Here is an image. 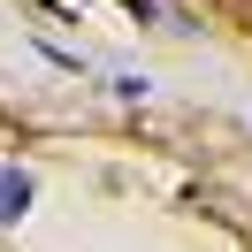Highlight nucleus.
<instances>
[{
	"mask_svg": "<svg viewBox=\"0 0 252 252\" xmlns=\"http://www.w3.org/2000/svg\"><path fill=\"white\" fill-rule=\"evenodd\" d=\"M23 206H31V176L0 168V221H23Z\"/></svg>",
	"mask_w": 252,
	"mask_h": 252,
	"instance_id": "f257e3e1",
	"label": "nucleus"
},
{
	"mask_svg": "<svg viewBox=\"0 0 252 252\" xmlns=\"http://www.w3.org/2000/svg\"><path fill=\"white\" fill-rule=\"evenodd\" d=\"M130 8H138V16H153V0H130Z\"/></svg>",
	"mask_w": 252,
	"mask_h": 252,
	"instance_id": "f03ea898",
	"label": "nucleus"
},
{
	"mask_svg": "<svg viewBox=\"0 0 252 252\" xmlns=\"http://www.w3.org/2000/svg\"><path fill=\"white\" fill-rule=\"evenodd\" d=\"M38 8H54V0H38Z\"/></svg>",
	"mask_w": 252,
	"mask_h": 252,
	"instance_id": "7ed1b4c3",
	"label": "nucleus"
}]
</instances>
